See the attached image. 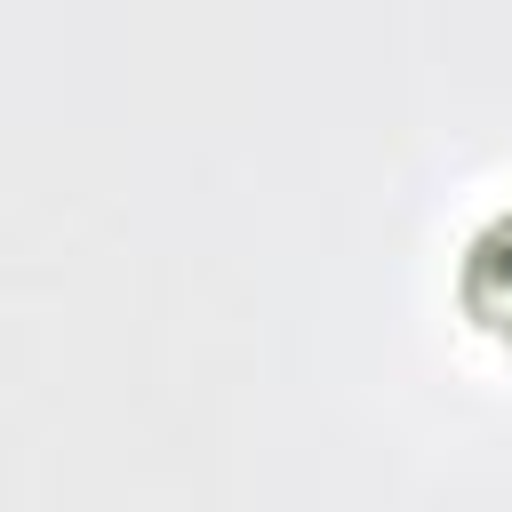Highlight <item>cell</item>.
I'll return each instance as SVG.
<instances>
[{"instance_id": "1", "label": "cell", "mask_w": 512, "mask_h": 512, "mask_svg": "<svg viewBox=\"0 0 512 512\" xmlns=\"http://www.w3.org/2000/svg\"><path fill=\"white\" fill-rule=\"evenodd\" d=\"M464 304L480 328H504L512 336V208L464 248Z\"/></svg>"}]
</instances>
